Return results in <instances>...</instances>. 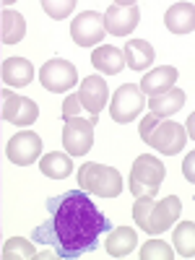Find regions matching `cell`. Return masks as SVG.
I'll use <instances>...</instances> for the list:
<instances>
[{
	"label": "cell",
	"instance_id": "cell-15",
	"mask_svg": "<svg viewBox=\"0 0 195 260\" xmlns=\"http://www.w3.org/2000/svg\"><path fill=\"white\" fill-rule=\"evenodd\" d=\"M0 76L8 89H24L34 78V65L26 57H8L0 65Z\"/></svg>",
	"mask_w": 195,
	"mask_h": 260
},
{
	"label": "cell",
	"instance_id": "cell-28",
	"mask_svg": "<svg viewBox=\"0 0 195 260\" xmlns=\"http://www.w3.org/2000/svg\"><path fill=\"white\" fill-rule=\"evenodd\" d=\"M156 125H159V117L148 112V115L141 120V127H138V130H141V138H143V141H148V136L154 133V127H156Z\"/></svg>",
	"mask_w": 195,
	"mask_h": 260
},
{
	"label": "cell",
	"instance_id": "cell-16",
	"mask_svg": "<svg viewBox=\"0 0 195 260\" xmlns=\"http://www.w3.org/2000/svg\"><path fill=\"white\" fill-rule=\"evenodd\" d=\"M164 26L172 34H190L195 31V3H175L164 13Z\"/></svg>",
	"mask_w": 195,
	"mask_h": 260
},
{
	"label": "cell",
	"instance_id": "cell-1",
	"mask_svg": "<svg viewBox=\"0 0 195 260\" xmlns=\"http://www.w3.org/2000/svg\"><path fill=\"white\" fill-rule=\"evenodd\" d=\"M47 219L34 226L31 240L50 245L55 257H81L99 247V237L110 234V219L94 206L86 190H68L47 198Z\"/></svg>",
	"mask_w": 195,
	"mask_h": 260
},
{
	"label": "cell",
	"instance_id": "cell-5",
	"mask_svg": "<svg viewBox=\"0 0 195 260\" xmlns=\"http://www.w3.org/2000/svg\"><path fill=\"white\" fill-rule=\"evenodd\" d=\"M143 110H146V94L141 91V86H136V83H122L120 89L112 94L110 115H112L115 122L127 125V122H133Z\"/></svg>",
	"mask_w": 195,
	"mask_h": 260
},
{
	"label": "cell",
	"instance_id": "cell-30",
	"mask_svg": "<svg viewBox=\"0 0 195 260\" xmlns=\"http://www.w3.org/2000/svg\"><path fill=\"white\" fill-rule=\"evenodd\" d=\"M185 130H187V136H190V138L195 141V112H192V115L187 117V122H185Z\"/></svg>",
	"mask_w": 195,
	"mask_h": 260
},
{
	"label": "cell",
	"instance_id": "cell-23",
	"mask_svg": "<svg viewBox=\"0 0 195 260\" xmlns=\"http://www.w3.org/2000/svg\"><path fill=\"white\" fill-rule=\"evenodd\" d=\"M175 250L182 257H195V221H180L175 226Z\"/></svg>",
	"mask_w": 195,
	"mask_h": 260
},
{
	"label": "cell",
	"instance_id": "cell-11",
	"mask_svg": "<svg viewBox=\"0 0 195 260\" xmlns=\"http://www.w3.org/2000/svg\"><path fill=\"white\" fill-rule=\"evenodd\" d=\"M6 156L8 161L18 167H29L42 156V138L34 130H18V133L6 143Z\"/></svg>",
	"mask_w": 195,
	"mask_h": 260
},
{
	"label": "cell",
	"instance_id": "cell-14",
	"mask_svg": "<svg viewBox=\"0 0 195 260\" xmlns=\"http://www.w3.org/2000/svg\"><path fill=\"white\" fill-rule=\"evenodd\" d=\"M177 68H172V65H161V68H154L151 73H146L141 78V91L148 94V96H161L167 91L175 89V83H177Z\"/></svg>",
	"mask_w": 195,
	"mask_h": 260
},
{
	"label": "cell",
	"instance_id": "cell-25",
	"mask_svg": "<svg viewBox=\"0 0 195 260\" xmlns=\"http://www.w3.org/2000/svg\"><path fill=\"white\" fill-rule=\"evenodd\" d=\"M138 257L141 260H172L175 257V250H172L167 242H161V240H151V242H146L141 247Z\"/></svg>",
	"mask_w": 195,
	"mask_h": 260
},
{
	"label": "cell",
	"instance_id": "cell-24",
	"mask_svg": "<svg viewBox=\"0 0 195 260\" xmlns=\"http://www.w3.org/2000/svg\"><path fill=\"white\" fill-rule=\"evenodd\" d=\"M3 257L6 260H29V257H37L34 252V245L24 237H11V240L3 245Z\"/></svg>",
	"mask_w": 195,
	"mask_h": 260
},
{
	"label": "cell",
	"instance_id": "cell-6",
	"mask_svg": "<svg viewBox=\"0 0 195 260\" xmlns=\"http://www.w3.org/2000/svg\"><path fill=\"white\" fill-rule=\"evenodd\" d=\"M39 83H42V89L55 91V94L71 91L73 86L78 83V71H76L73 62L55 57V60H47L45 65H42V71H39Z\"/></svg>",
	"mask_w": 195,
	"mask_h": 260
},
{
	"label": "cell",
	"instance_id": "cell-4",
	"mask_svg": "<svg viewBox=\"0 0 195 260\" xmlns=\"http://www.w3.org/2000/svg\"><path fill=\"white\" fill-rule=\"evenodd\" d=\"M164 177H167L164 164L151 154H141L133 161V169H130V192L136 198L138 195H156Z\"/></svg>",
	"mask_w": 195,
	"mask_h": 260
},
{
	"label": "cell",
	"instance_id": "cell-20",
	"mask_svg": "<svg viewBox=\"0 0 195 260\" xmlns=\"http://www.w3.org/2000/svg\"><path fill=\"white\" fill-rule=\"evenodd\" d=\"M39 172L50 180H65L73 172L71 164V154H62V151H50L39 159Z\"/></svg>",
	"mask_w": 195,
	"mask_h": 260
},
{
	"label": "cell",
	"instance_id": "cell-29",
	"mask_svg": "<svg viewBox=\"0 0 195 260\" xmlns=\"http://www.w3.org/2000/svg\"><path fill=\"white\" fill-rule=\"evenodd\" d=\"M182 175H185L187 182L195 185V151H190V154L185 156V161H182Z\"/></svg>",
	"mask_w": 195,
	"mask_h": 260
},
{
	"label": "cell",
	"instance_id": "cell-9",
	"mask_svg": "<svg viewBox=\"0 0 195 260\" xmlns=\"http://www.w3.org/2000/svg\"><path fill=\"white\" fill-rule=\"evenodd\" d=\"M107 34V24H104V16L96 11H83L76 16V21L71 24V37L78 47H94L104 39Z\"/></svg>",
	"mask_w": 195,
	"mask_h": 260
},
{
	"label": "cell",
	"instance_id": "cell-3",
	"mask_svg": "<svg viewBox=\"0 0 195 260\" xmlns=\"http://www.w3.org/2000/svg\"><path fill=\"white\" fill-rule=\"evenodd\" d=\"M78 187L99 195V198H117L122 192V177L115 167L86 161L78 169Z\"/></svg>",
	"mask_w": 195,
	"mask_h": 260
},
{
	"label": "cell",
	"instance_id": "cell-21",
	"mask_svg": "<svg viewBox=\"0 0 195 260\" xmlns=\"http://www.w3.org/2000/svg\"><path fill=\"white\" fill-rule=\"evenodd\" d=\"M138 242V234L130 229V226H117L110 232V237H107V252H110L112 257H125L133 252Z\"/></svg>",
	"mask_w": 195,
	"mask_h": 260
},
{
	"label": "cell",
	"instance_id": "cell-7",
	"mask_svg": "<svg viewBox=\"0 0 195 260\" xmlns=\"http://www.w3.org/2000/svg\"><path fill=\"white\" fill-rule=\"evenodd\" d=\"M146 143L154 151H161L164 156H175L187 143V130L177 125L175 120H159V125L154 127V133L148 136Z\"/></svg>",
	"mask_w": 195,
	"mask_h": 260
},
{
	"label": "cell",
	"instance_id": "cell-2",
	"mask_svg": "<svg viewBox=\"0 0 195 260\" xmlns=\"http://www.w3.org/2000/svg\"><path fill=\"white\" fill-rule=\"evenodd\" d=\"M182 213V201L177 195H167L161 201H154V195H138L133 203V219L141 232L146 234H164L175 226Z\"/></svg>",
	"mask_w": 195,
	"mask_h": 260
},
{
	"label": "cell",
	"instance_id": "cell-8",
	"mask_svg": "<svg viewBox=\"0 0 195 260\" xmlns=\"http://www.w3.org/2000/svg\"><path fill=\"white\" fill-rule=\"evenodd\" d=\"M94 125H96V117L89 120H81V117H71L65 120V127H62V148L68 151L71 156H83L86 151L94 146Z\"/></svg>",
	"mask_w": 195,
	"mask_h": 260
},
{
	"label": "cell",
	"instance_id": "cell-17",
	"mask_svg": "<svg viewBox=\"0 0 195 260\" xmlns=\"http://www.w3.org/2000/svg\"><path fill=\"white\" fill-rule=\"evenodd\" d=\"M122 55H125V65L130 71H146V68H151V62H154L156 50L151 47L146 39H130L122 47Z\"/></svg>",
	"mask_w": 195,
	"mask_h": 260
},
{
	"label": "cell",
	"instance_id": "cell-18",
	"mask_svg": "<svg viewBox=\"0 0 195 260\" xmlns=\"http://www.w3.org/2000/svg\"><path fill=\"white\" fill-rule=\"evenodd\" d=\"M91 62L99 73H107V76H117L120 71L127 68L122 50L120 47H107V45H102L91 52Z\"/></svg>",
	"mask_w": 195,
	"mask_h": 260
},
{
	"label": "cell",
	"instance_id": "cell-13",
	"mask_svg": "<svg viewBox=\"0 0 195 260\" xmlns=\"http://www.w3.org/2000/svg\"><path fill=\"white\" fill-rule=\"evenodd\" d=\"M81 99V107L86 112H91V117H96L110 99V89H107V81L102 76H89L81 81V89L76 91Z\"/></svg>",
	"mask_w": 195,
	"mask_h": 260
},
{
	"label": "cell",
	"instance_id": "cell-27",
	"mask_svg": "<svg viewBox=\"0 0 195 260\" xmlns=\"http://www.w3.org/2000/svg\"><path fill=\"white\" fill-rule=\"evenodd\" d=\"M81 110H83V107H81V99H78V94L65 96V102H62V117H65V120L78 117V112H81Z\"/></svg>",
	"mask_w": 195,
	"mask_h": 260
},
{
	"label": "cell",
	"instance_id": "cell-26",
	"mask_svg": "<svg viewBox=\"0 0 195 260\" xmlns=\"http://www.w3.org/2000/svg\"><path fill=\"white\" fill-rule=\"evenodd\" d=\"M42 8H45V13L50 18H65L71 16L73 8H76V0H42Z\"/></svg>",
	"mask_w": 195,
	"mask_h": 260
},
{
	"label": "cell",
	"instance_id": "cell-19",
	"mask_svg": "<svg viewBox=\"0 0 195 260\" xmlns=\"http://www.w3.org/2000/svg\"><path fill=\"white\" fill-rule=\"evenodd\" d=\"M185 107V91L182 89H172L161 96H151L148 102V112L156 115L159 120H169L175 112H180Z\"/></svg>",
	"mask_w": 195,
	"mask_h": 260
},
{
	"label": "cell",
	"instance_id": "cell-10",
	"mask_svg": "<svg viewBox=\"0 0 195 260\" xmlns=\"http://www.w3.org/2000/svg\"><path fill=\"white\" fill-rule=\"evenodd\" d=\"M0 115H3L6 122H11L16 127H29L39 117V107L29 96L13 94L6 86V89H3V112H0Z\"/></svg>",
	"mask_w": 195,
	"mask_h": 260
},
{
	"label": "cell",
	"instance_id": "cell-22",
	"mask_svg": "<svg viewBox=\"0 0 195 260\" xmlns=\"http://www.w3.org/2000/svg\"><path fill=\"white\" fill-rule=\"evenodd\" d=\"M0 24H3V34H0L3 45H18V42L24 39V34H26V21H24V16H21L18 11L6 8L3 16H0Z\"/></svg>",
	"mask_w": 195,
	"mask_h": 260
},
{
	"label": "cell",
	"instance_id": "cell-12",
	"mask_svg": "<svg viewBox=\"0 0 195 260\" xmlns=\"http://www.w3.org/2000/svg\"><path fill=\"white\" fill-rule=\"evenodd\" d=\"M138 21H141L138 3H112V6H107L104 24H107V31L115 34V37H127L138 26Z\"/></svg>",
	"mask_w": 195,
	"mask_h": 260
}]
</instances>
